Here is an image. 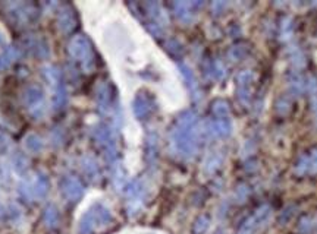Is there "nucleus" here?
Returning a JSON list of instances; mask_svg holds the SVG:
<instances>
[{
    "instance_id": "nucleus-17",
    "label": "nucleus",
    "mask_w": 317,
    "mask_h": 234,
    "mask_svg": "<svg viewBox=\"0 0 317 234\" xmlns=\"http://www.w3.org/2000/svg\"><path fill=\"white\" fill-rule=\"evenodd\" d=\"M210 227V217L207 214L198 215L193 224V234H204Z\"/></svg>"
},
{
    "instance_id": "nucleus-4",
    "label": "nucleus",
    "mask_w": 317,
    "mask_h": 234,
    "mask_svg": "<svg viewBox=\"0 0 317 234\" xmlns=\"http://www.w3.org/2000/svg\"><path fill=\"white\" fill-rule=\"evenodd\" d=\"M270 214H272V208L269 205L260 207L253 215H250L249 218L244 221L238 234H257V231L262 230L266 225V222L269 221Z\"/></svg>"
},
{
    "instance_id": "nucleus-1",
    "label": "nucleus",
    "mask_w": 317,
    "mask_h": 234,
    "mask_svg": "<svg viewBox=\"0 0 317 234\" xmlns=\"http://www.w3.org/2000/svg\"><path fill=\"white\" fill-rule=\"evenodd\" d=\"M172 141L185 157H193L197 151V114L193 110L184 111L172 130Z\"/></svg>"
},
{
    "instance_id": "nucleus-23",
    "label": "nucleus",
    "mask_w": 317,
    "mask_h": 234,
    "mask_svg": "<svg viewBox=\"0 0 317 234\" xmlns=\"http://www.w3.org/2000/svg\"><path fill=\"white\" fill-rule=\"evenodd\" d=\"M247 53H249V49H245V45L236 44V45H234V47L229 50V57H231L232 60H239V59H242Z\"/></svg>"
},
{
    "instance_id": "nucleus-5",
    "label": "nucleus",
    "mask_w": 317,
    "mask_h": 234,
    "mask_svg": "<svg viewBox=\"0 0 317 234\" xmlns=\"http://www.w3.org/2000/svg\"><path fill=\"white\" fill-rule=\"evenodd\" d=\"M43 97H44L43 89L40 86H37V85L28 86L27 89H25V92H24V103H25V106L29 109L31 114L36 116V117L42 116Z\"/></svg>"
},
{
    "instance_id": "nucleus-25",
    "label": "nucleus",
    "mask_w": 317,
    "mask_h": 234,
    "mask_svg": "<svg viewBox=\"0 0 317 234\" xmlns=\"http://www.w3.org/2000/svg\"><path fill=\"white\" fill-rule=\"evenodd\" d=\"M276 107H277V111H279L282 116H287V114L291 111V103L287 100V98H280V100L277 101Z\"/></svg>"
},
{
    "instance_id": "nucleus-26",
    "label": "nucleus",
    "mask_w": 317,
    "mask_h": 234,
    "mask_svg": "<svg viewBox=\"0 0 317 234\" xmlns=\"http://www.w3.org/2000/svg\"><path fill=\"white\" fill-rule=\"evenodd\" d=\"M308 164H310L308 173L310 174H317V150H313L308 154Z\"/></svg>"
},
{
    "instance_id": "nucleus-15",
    "label": "nucleus",
    "mask_w": 317,
    "mask_h": 234,
    "mask_svg": "<svg viewBox=\"0 0 317 234\" xmlns=\"http://www.w3.org/2000/svg\"><path fill=\"white\" fill-rule=\"evenodd\" d=\"M18 57H19V52L15 47H8L3 53H0V70L8 69Z\"/></svg>"
},
{
    "instance_id": "nucleus-19",
    "label": "nucleus",
    "mask_w": 317,
    "mask_h": 234,
    "mask_svg": "<svg viewBox=\"0 0 317 234\" xmlns=\"http://www.w3.org/2000/svg\"><path fill=\"white\" fill-rule=\"evenodd\" d=\"M180 69H181V73H182V76L185 78V81L188 83V88L195 92L197 91V88H198V85H197V81H195V78H194V73L191 72V69L188 68V66H185V65H180Z\"/></svg>"
},
{
    "instance_id": "nucleus-12",
    "label": "nucleus",
    "mask_w": 317,
    "mask_h": 234,
    "mask_svg": "<svg viewBox=\"0 0 317 234\" xmlns=\"http://www.w3.org/2000/svg\"><path fill=\"white\" fill-rule=\"evenodd\" d=\"M231 122L229 119H215L210 123V132L215 136H228L231 133Z\"/></svg>"
},
{
    "instance_id": "nucleus-30",
    "label": "nucleus",
    "mask_w": 317,
    "mask_h": 234,
    "mask_svg": "<svg viewBox=\"0 0 317 234\" xmlns=\"http://www.w3.org/2000/svg\"><path fill=\"white\" fill-rule=\"evenodd\" d=\"M291 32H292L291 19H285V24L282 25V35H285V38H290Z\"/></svg>"
},
{
    "instance_id": "nucleus-24",
    "label": "nucleus",
    "mask_w": 317,
    "mask_h": 234,
    "mask_svg": "<svg viewBox=\"0 0 317 234\" xmlns=\"http://www.w3.org/2000/svg\"><path fill=\"white\" fill-rule=\"evenodd\" d=\"M313 227H314V222H313V220H311L310 217H303V218L300 220V224H298V230H300L303 234L311 233Z\"/></svg>"
},
{
    "instance_id": "nucleus-21",
    "label": "nucleus",
    "mask_w": 317,
    "mask_h": 234,
    "mask_svg": "<svg viewBox=\"0 0 317 234\" xmlns=\"http://www.w3.org/2000/svg\"><path fill=\"white\" fill-rule=\"evenodd\" d=\"M308 170H310V164H308V154H304L300 157V160H298V163L295 165V173L298 174V176H304L305 173H308Z\"/></svg>"
},
{
    "instance_id": "nucleus-29",
    "label": "nucleus",
    "mask_w": 317,
    "mask_h": 234,
    "mask_svg": "<svg viewBox=\"0 0 317 234\" xmlns=\"http://www.w3.org/2000/svg\"><path fill=\"white\" fill-rule=\"evenodd\" d=\"M305 89L308 91V92H311V94H314L317 92V79L316 78H308L307 79V83H305Z\"/></svg>"
},
{
    "instance_id": "nucleus-31",
    "label": "nucleus",
    "mask_w": 317,
    "mask_h": 234,
    "mask_svg": "<svg viewBox=\"0 0 317 234\" xmlns=\"http://www.w3.org/2000/svg\"><path fill=\"white\" fill-rule=\"evenodd\" d=\"M5 215H6V211H5V207H3V205L0 204V218H3Z\"/></svg>"
},
{
    "instance_id": "nucleus-16",
    "label": "nucleus",
    "mask_w": 317,
    "mask_h": 234,
    "mask_svg": "<svg viewBox=\"0 0 317 234\" xmlns=\"http://www.w3.org/2000/svg\"><path fill=\"white\" fill-rule=\"evenodd\" d=\"M212 113L216 119H228L229 117V104L225 100H216L212 103Z\"/></svg>"
},
{
    "instance_id": "nucleus-13",
    "label": "nucleus",
    "mask_w": 317,
    "mask_h": 234,
    "mask_svg": "<svg viewBox=\"0 0 317 234\" xmlns=\"http://www.w3.org/2000/svg\"><path fill=\"white\" fill-rule=\"evenodd\" d=\"M177 16L184 22H190L194 16V8H197V3H175L173 5Z\"/></svg>"
},
{
    "instance_id": "nucleus-14",
    "label": "nucleus",
    "mask_w": 317,
    "mask_h": 234,
    "mask_svg": "<svg viewBox=\"0 0 317 234\" xmlns=\"http://www.w3.org/2000/svg\"><path fill=\"white\" fill-rule=\"evenodd\" d=\"M43 218H44V224L47 228L53 230L59 225L60 222V217H59V211L55 205H47L44 209V214H43Z\"/></svg>"
},
{
    "instance_id": "nucleus-20",
    "label": "nucleus",
    "mask_w": 317,
    "mask_h": 234,
    "mask_svg": "<svg viewBox=\"0 0 317 234\" xmlns=\"http://www.w3.org/2000/svg\"><path fill=\"white\" fill-rule=\"evenodd\" d=\"M305 83H307V81L304 79L301 75H298V73H297V75L294 73V76L290 79L291 89H292L295 94H301V92L305 91Z\"/></svg>"
},
{
    "instance_id": "nucleus-10",
    "label": "nucleus",
    "mask_w": 317,
    "mask_h": 234,
    "mask_svg": "<svg viewBox=\"0 0 317 234\" xmlns=\"http://www.w3.org/2000/svg\"><path fill=\"white\" fill-rule=\"evenodd\" d=\"M57 21H59V27L63 32H71L77 27V16L74 14V11L71 9V6H66V5L60 9Z\"/></svg>"
},
{
    "instance_id": "nucleus-7",
    "label": "nucleus",
    "mask_w": 317,
    "mask_h": 234,
    "mask_svg": "<svg viewBox=\"0 0 317 234\" xmlns=\"http://www.w3.org/2000/svg\"><path fill=\"white\" fill-rule=\"evenodd\" d=\"M22 189H24V192L28 193V196H32L36 199H43L49 193L50 183H49V179H47L46 174L39 173L34 181L29 186H24Z\"/></svg>"
},
{
    "instance_id": "nucleus-3",
    "label": "nucleus",
    "mask_w": 317,
    "mask_h": 234,
    "mask_svg": "<svg viewBox=\"0 0 317 234\" xmlns=\"http://www.w3.org/2000/svg\"><path fill=\"white\" fill-rule=\"evenodd\" d=\"M111 222V211L101 204H94L80 221V233L91 234L96 227H106Z\"/></svg>"
},
{
    "instance_id": "nucleus-32",
    "label": "nucleus",
    "mask_w": 317,
    "mask_h": 234,
    "mask_svg": "<svg viewBox=\"0 0 317 234\" xmlns=\"http://www.w3.org/2000/svg\"><path fill=\"white\" fill-rule=\"evenodd\" d=\"M313 107H314V110L317 111V96L313 98Z\"/></svg>"
},
{
    "instance_id": "nucleus-2",
    "label": "nucleus",
    "mask_w": 317,
    "mask_h": 234,
    "mask_svg": "<svg viewBox=\"0 0 317 234\" xmlns=\"http://www.w3.org/2000/svg\"><path fill=\"white\" fill-rule=\"evenodd\" d=\"M69 55L74 59H77L81 63V68L85 72L94 68V53H93V45L90 40L85 35H75L69 40L68 44Z\"/></svg>"
},
{
    "instance_id": "nucleus-8",
    "label": "nucleus",
    "mask_w": 317,
    "mask_h": 234,
    "mask_svg": "<svg viewBox=\"0 0 317 234\" xmlns=\"http://www.w3.org/2000/svg\"><path fill=\"white\" fill-rule=\"evenodd\" d=\"M254 81L253 72L250 70H242L236 76V86H238V97L241 103L247 104L251 96V83Z\"/></svg>"
},
{
    "instance_id": "nucleus-11",
    "label": "nucleus",
    "mask_w": 317,
    "mask_h": 234,
    "mask_svg": "<svg viewBox=\"0 0 317 234\" xmlns=\"http://www.w3.org/2000/svg\"><path fill=\"white\" fill-rule=\"evenodd\" d=\"M97 103L98 109L103 111H108L111 109L112 104V88L111 85L106 82H101L97 88Z\"/></svg>"
},
{
    "instance_id": "nucleus-28",
    "label": "nucleus",
    "mask_w": 317,
    "mask_h": 234,
    "mask_svg": "<svg viewBox=\"0 0 317 234\" xmlns=\"http://www.w3.org/2000/svg\"><path fill=\"white\" fill-rule=\"evenodd\" d=\"M292 62H294V65L297 66V68H304L305 66V57L301 52H298L297 50V53H294L292 56Z\"/></svg>"
},
{
    "instance_id": "nucleus-27",
    "label": "nucleus",
    "mask_w": 317,
    "mask_h": 234,
    "mask_svg": "<svg viewBox=\"0 0 317 234\" xmlns=\"http://www.w3.org/2000/svg\"><path fill=\"white\" fill-rule=\"evenodd\" d=\"M235 196H236L238 202H241V204H242V202H245V199H247V196H249V189H247V186L241 184V186L236 189Z\"/></svg>"
},
{
    "instance_id": "nucleus-22",
    "label": "nucleus",
    "mask_w": 317,
    "mask_h": 234,
    "mask_svg": "<svg viewBox=\"0 0 317 234\" xmlns=\"http://www.w3.org/2000/svg\"><path fill=\"white\" fill-rule=\"evenodd\" d=\"M25 145H27V148L29 151L39 152L42 150L43 142L42 139L39 138L37 135H29L27 138V141H25Z\"/></svg>"
},
{
    "instance_id": "nucleus-6",
    "label": "nucleus",
    "mask_w": 317,
    "mask_h": 234,
    "mask_svg": "<svg viewBox=\"0 0 317 234\" xmlns=\"http://www.w3.org/2000/svg\"><path fill=\"white\" fill-rule=\"evenodd\" d=\"M60 191L63 193V196L71 201V202H77L84 195L83 183L74 176H66L60 181Z\"/></svg>"
},
{
    "instance_id": "nucleus-9",
    "label": "nucleus",
    "mask_w": 317,
    "mask_h": 234,
    "mask_svg": "<svg viewBox=\"0 0 317 234\" xmlns=\"http://www.w3.org/2000/svg\"><path fill=\"white\" fill-rule=\"evenodd\" d=\"M153 111L152 98L146 94H138L135 101H134V113L139 120L147 119Z\"/></svg>"
},
{
    "instance_id": "nucleus-18",
    "label": "nucleus",
    "mask_w": 317,
    "mask_h": 234,
    "mask_svg": "<svg viewBox=\"0 0 317 234\" xmlns=\"http://www.w3.org/2000/svg\"><path fill=\"white\" fill-rule=\"evenodd\" d=\"M83 164H84V170H85V173H87V176H88L90 179L91 180L98 179V176H100V170H98V165H97V163L93 160V158H91V157L84 158Z\"/></svg>"
}]
</instances>
